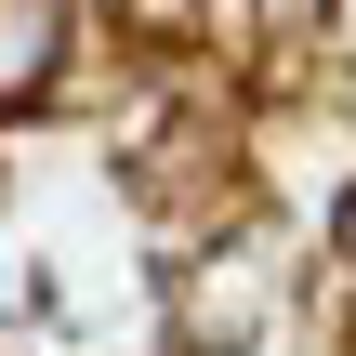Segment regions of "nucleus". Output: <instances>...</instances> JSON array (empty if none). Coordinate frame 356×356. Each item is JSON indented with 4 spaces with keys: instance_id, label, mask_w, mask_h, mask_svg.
<instances>
[{
    "instance_id": "nucleus-1",
    "label": "nucleus",
    "mask_w": 356,
    "mask_h": 356,
    "mask_svg": "<svg viewBox=\"0 0 356 356\" xmlns=\"http://www.w3.org/2000/svg\"><path fill=\"white\" fill-rule=\"evenodd\" d=\"M53 79V0H0V106Z\"/></svg>"
},
{
    "instance_id": "nucleus-2",
    "label": "nucleus",
    "mask_w": 356,
    "mask_h": 356,
    "mask_svg": "<svg viewBox=\"0 0 356 356\" xmlns=\"http://www.w3.org/2000/svg\"><path fill=\"white\" fill-rule=\"evenodd\" d=\"M330 251H343V264H356V185H343V211H330Z\"/></svg>"
}]
</instances>
